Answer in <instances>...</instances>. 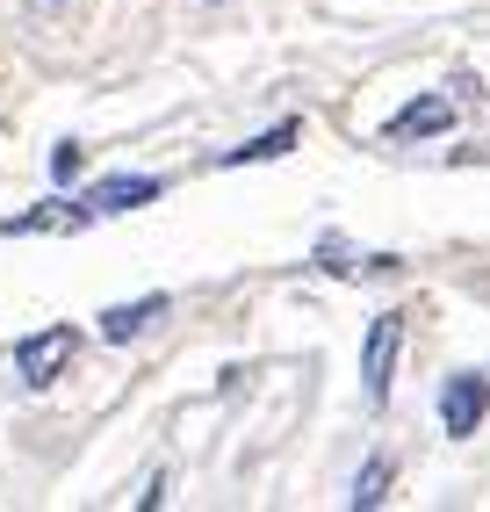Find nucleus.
<instances>
[{"label": "nucleus", "instance_id": "1", "mask_svg": "<svg viewBox=\"0 0 490 512\" xmlns=\"http://www.w3.org/2000/svg\"><path fill=\"white\" fill-rule=\"evenodd\" d=\"M397 347H404V318H397V311H382V318L368 325V347H361V397H368V404H390Z\"/></svg>", "mask_w": 490, "mask_h": 512}, {"label": "nucleus", "instance_id": "2", "mask_svg": "<svg viewBox=\"0 0 490 512\" xmlns=\"http://www.w3.org/2000/svg\"><path fill=\"white\" fill-rule=\"evenodd\" d=\"M73 347H80V332H73V325L29 332L22 347H15V368H22V383H29V390H44V383H58V375H65V361H73Z\"/></svg>", "mask_w": 490, "mask_h": 512}, {"label": "nucleus", "instance_id": "3", "mask_svg": "<svg viewBox=\"0 0 490 512\" xmlns=\"http://www.w3.org/2000/svg\"><path fill=\"white\" fill-rule=\"evenodd\" d=\"M483 412H490V368L447 375V390H440V426H447L454 440H469V433L483 426Z\"/></svg>", "mask_w": 490, "mask_h": 512}, {"label": "nucleus", "instance_id": "4", "mask_svg": "<svg viewBox=\"0 0 490 512\" xmlns=\"http://www.w3.org/2000/svg\"><path fill=\"white\" fill-rule=\"evenodd\" d=\"M159 195H166L159 174H101L80 202H87L94 217H123V210H145V202H159Z\"/></svg>", "mask_w": 490, "mask_h": 512}, {"label": "nucleus", "instance_id": "5", "mask_svg": "<svg viewBox=\"0 0 490 512\" xmlns=\"http://www.w3.org/2000/svg\"><path fill=\"white\" fill-rule=\"evenodd\" d=\"M440 130H454V101L447 94H418V101H404V109L382 123V138L411 145V138H440Z\"/></svg>", "mask_w": 490, "mask_h": 512}, {"label": "nucleus", "instance_id": "6", "mask_svg": "<svg viewBox=\"0 0 490 512\" xmlns=\"http://www.w3.org/2000/svg\"><path fill=\"white\" fill-rule=\"evenodd\" d=\"M166 311H173L166 296H137V303H116V311H101V339H109V347H123V339L152 332V325H159Z\"/></svg>", "mask_w": 490, "mask_h": 512}, {"label": "nucleus", "instance_id": "7", "mask_svg": "<svg viewBox=\"0 0 490 512\" xmlns=\"http://www.w3.org/2000/svg\"><path fill=\"white\" fill-rule=\"evenodd\" d=\"M296 138H303V123L289 116V123H274V130H260V138H245V145H231V152H224L217 166H260V159H282V152H289Z\"/></svg>", "mask_w": 490, "mask_h": 512}, {"label": "nucleus", "instance_id": "8", "mask_svg": "<svg viewBox=\"0 0 490 512\" xmlns=\"http://www.w3.org/2000/svg\"><path fill=\"white\" fill-rule=\"evenodd\" d=\"M87 217H94L87 202H44V210H29V217H8L0 231H8V238H29V231H80Z\"/></svg>", "mask_w": 490, "mask_h": 512}, {"label": "nucleus", "instance_id": "9", "mask_svg": "<svg viewBox=\"0 0 490 512\" xmlns=\"http://www.w3.org/2000/svg\"><path fill=\"white\" fill-rule=\"evenodd\" d=\"M390 476H397V462L390 455H375L361 476H354V491H346V505H354V512H368V505H382V498H390Z\"/></svg>", "mask_w": 490, "mask_h": 512}, {"label": "nucleus", "instance_id": "10", "mask_svg": "<svg viewBox=\"0 0 490 512\" xmlns=\"http://www.w3.org/2000/svg\"><path fill=\"white\" fill-rule=\"evenodd\" d=\"M318 267H325V275H361V260H354L346 238H318Z\"/></svg>", "mask_w": 490, "mask_h": 512}, {"label": "nucleus", "instance_id": "11", "mask_svg": "<svg viewBox=\"0 0 490 512\" xmlns=\"http://www.w3.org/2000/svg\"><path fill=\"white\" fill-rule=\"evenodd\" d=\"M80 159H87V152H80L73 138H65V145L51 152V181H73V174H80Z\"/></svg>", "mask_w": 490, "mask_h": 512}, {"label": "nucleus", "instance_id": "12", "mask_svg": "<svg viewBox=\"0 0 490 512\" xmlns=\"http://www.w3.org/2000/svg\"><path fill=\"white\" fill-rule=\"evenodd\" d=\"M22 8L37 15V22H58V15H65V0H22Z\"/></svg>", "mask_w": 490, "mask_h": 512}]
</instances>
